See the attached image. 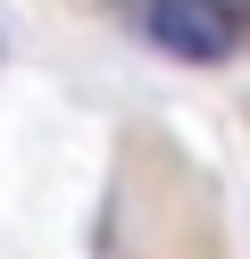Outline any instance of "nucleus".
<instances>
[{
	"label": "nucleus",
	"mask_w": 250,
	"mask_h": 259,
	"mask_svg": "<svg viewBox=\"0 0 250 259\" xmlns=\"http://www.w3.org/2000/svg\"><path fill=\"white\" fill-rule=\"evenodd\" d=\"M142 25H150V42H159L167 59H183V67H217V59H233V42H242V25H233L225 0H150Z\"/></svg>",
	"instance_id": "1"
}]
</instances>
